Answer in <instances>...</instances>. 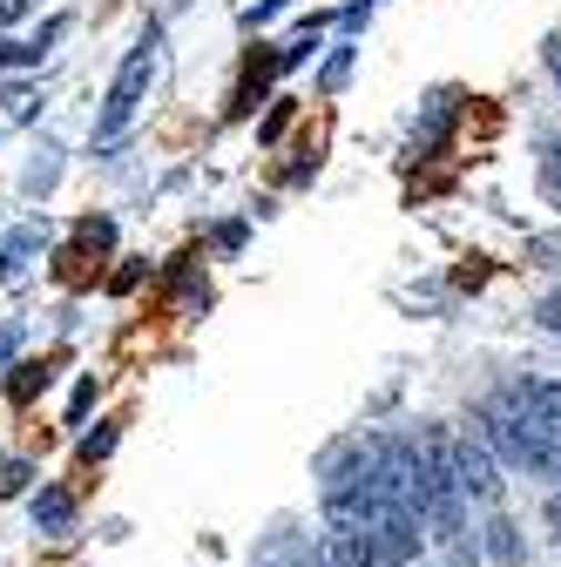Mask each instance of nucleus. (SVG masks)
I'll use <instances>...</instances> for the list:
<instances>
[{
	"mask_svg": "<svg viewBox=\"0 0 561 567\" xmlns=\"http://www.w3.org/2000/svg\"><path fill=\"white\" fill-rule=\"evenodd\" d=\"M473 440L494 453V460H508V466H521V473H541V480H561V446L554 440H541L534 425L508 405V399H487L480 412H473Z\"/></svg>",
	"mask_w": 561,
	"mask_h": 567,
	"instance_id": "obj_1",
	"label": "nucleus"
},
{
	"mask_svg": "<svg viewBox=\"0 0 561 567\" xmlns=\"http://www.w3.org/2000/svg\"><path fill=\"white\" fill-rule=\"evenodd\" d=\"M150 82H156V34H143V41L122 54L115 82H109V102L95 115V150H115V142L129 135V122L143 115V102H150Z\"/></svg>",
	"mask_w": 561,
	"mask_h": 567,
	"instance_id": "obj_2",
	"label": "nucleus"
},
{
	"mask_svg": "<svg viewBox=\"0 0 561 567\" xmlns=\"http://www.w3.org/2000/svg\"><path fill=\"white\" fill-rule=\"evenodd\" d=\"M501 399L534 425L541 440H554V446H561V379H521V385H508Z\"/></svg>",
	"mask_w": 561,
	"mask_h": 567,
	"instance_id": "obj_3",
	"label": "nucleus"
},
{
	"mask_svg": "<svg viewBox=\"0 0 561 567\" xmlns=\"http://www.w3.org/2000/svg\"><path fill=\"white\" fill-rule=\"evenodd\" d=\"M305 560H312V540L292 534V527H285V534H271V540L257 547V567H305Z\"/></svg>",
	"mask_w": 561,
	"mask_h": 567,
	"instance_id": "obj_4",
	"label": "nucleus"
},
{
	"mask_svg": "<svg viewBox=\"0 0 561 567\" xmlns=\"http://www.w3.org/2000/svg\"><path fill=\"white\" fill-rule=\"evenodd\" d=\"M68 520H75V501H68L61 486H41L34 493V527H48V534H61Z\"/></svg>",
	"mask_w": 561,
	"mask_h": 567,
	"instance_id": "obj_5",
	"label": "nucleus"
},
{
	"mask_svg": "<svg viewBox=\"0 0 561 567\" xmlns=\"http://www.w3.org/2000/svg\"><path fill=\"white\" fill-rule=\"evenodd\" d=\"M487 554L501 567H521V527L514 520H487Z\"/></svg>",
	"mask_w": 561,
	"mask_h": 567,
	"instance_id": "obj_6",
	"label": "nucleus"
},
{
	"mask_svg": "<svg viewBox=\"0 0 561 567\" xmlns=\"http://www.w3.org/2000/svg\"><path fill=\"white\" fill-rule=\"evenodd\" d=\"M305 567H353V554H345V534L312 540V560H305Z\"/></svg>",
	"mask_w": 561,
	"mask_h": 567,
	"instance_id": "obj_7",
	"label": "nucleus"
},
{
	"mask_svg": "<svg viewBox=\"0 0 561 567\" xmlns=\"http://www.w3.org/2000/svg\"><path fill=\"white\" fill-rule=\"evenodd\" d=\"M41 385H48V372H41V365H14V379H8V399H14V405H28Z\"/></svg>",
	"mask_w": 561,
	"mask_h": 567,
	"instance_id": "obj_8",
	"label": "nucleus"
},
{
	"mask_svg": "<svg viewBox=\"0 0 561 567\" xmlns=\"http://www.w3.org/2000/svg\"><path fill=\"white\" fill-rule=\"evenodd\" d=\"M312 48H318V21H312V28H298V34L285 41V54H277V68H298V61H305Z\"/></svg>",
	"mask_w": 561,
	"mask_h": 567,
	"instance_id": "obj_9",
	"label": "nucleus"
},
{
	"mask_svg": "<svg viewBox=\"0 0 561 567\" xmlns=\"http://www.w3.org/2000/svg\"><path fill=\"white\" fill-rule=\"evenodd\" d=\"M28 480H34L28 460H8V466H0V493H28Z\"/></svg>",
	"mask_w": 561,
	"mask_h": 567,
	"instance_id": "obj_10",
	"label": "nucleus"
},
{
	"mask_svg": "<svg viewBox=\"0 0 561 567\" xmlns=\"http://www.w3.org/2000/svg\"><path fill=\"white\" fill-rule=\"evenodd\" d=\"M75 237H82V244H95V250H109V244H115V224H109V217H89Z\"/></svg>",
	"mask_w": 561,
	"mask_h": 567,
	"instance_id": "obj_11",
	"label": "nucleus"
},
{
	"mask_svg": "<svg viewBox=\"0 0 561 567\" xmlns=\"http://www.w3.org/2000/svg\"><path fill=\"white\" fill-rule=\"evenodd\" d=\"M109 446H115V425H102V433L82 440V460H109Z\"/></svg>",
	"mask_w": 561,
	"mask_h": 567,
	"instance_id": "obj_12",
	"label": "nucleus"
},
{
	"mask_svg": "<svg viewBox=\"0 0 561 567\" xmlns=\"http://www.w3.org/2000/svg\"><path fill=\"white\" fill-rule=\"evenodd\" d=\"M345 68H353V48H332V61H325V89L345 82Z\"/></svg>",
	"mask_w": 561,
	"mask_h": 567,
	"instance_id": "obj_13",
	"label": "nucleus"
},
{
	"mask_svg": "<svg viewBox=\"0 0 561 567\" xmlns=\"http://www.w3.org/2000/svg\"><path fill=\"white\" fill-rule=\"evenodd\" d=\"M541 61H548V75H554V82H561V28H554V34H548V41H541Z\"/></svg>",
	"mask_w": 561,
	"mask_h": 567,
	"instance_id": "obj_14",
	"label": "nucleus"
},
{
	"mask_svg": "<svg viewBox=\"0 0 561 567\" xmlns=\"http://www.w3.org/2000/svg\"><path fill=\"white\" fill-rule=\"evenodd\" d=\"M541 331H554V338H561V291H554V298H541Z\"/></svg>",
	"mask_w": 561,
	"mask_h": 567,
	"instance_id": "obj_15",
	"label": "nucleus"
},
{
	"mask_svg": "<svg viewBox=\"0 0 561 567\" xmlns=\"http://www.w3.org/2000/svg\"><path fill=\"white\" fill-rule=\"evenodd\" d=\"M21 14H28V0H0V28H14Z\"/></svg>",
	"mask_w": 561,
	"mask_h": 567,
	"instance_id": "obj_16",
	"label": "nucleus"
},
{
	"mask_svg": "<svg viewBox=\"0 0 561 567\" xmlns=\"http://www.w3.org/2000/svg\"><path fill=\"white\" fill-rule=\"evenodd\" d=\"M14 344H21V331L8 324V331H0V365H8V359H14Z\"/></svg>",
	"mask_w": 561,
	"mask_h": 567,
	"instance_id": "obj_17",
	"label": "nucleus"
},
{
	"mask_svg": "<svg viewBox=\"0 0 561 567\" xmlns=\"http://www.w3.org/2000/svg\"><path fill=\"white\" fill-rule=\"evenodd\" d=\"M541 169H561V135L548 142V156H541Z\"/></svg>",
	"mask_w": 561,
	"mask_h": 567,
	"instance_id": "obj_18",
	"label": "nucleus"
},
{
	"mask_svg": "<svg viewBox=\"0 0 561 567\" xmlns=\"http://www.w3.org/2000/svg\"><path fill=\"white\" fill-rule=\"evenodd\" d=\"M548 527H554V540H561V493L548 501Z\"/></svg>",
	"mask_w": 561,
	"mask_h": 567,
	"instance_id": "obj_19",
	"label": "nucleus"
},
{
	"mask_svg": "<svg viewBox=\"0 0 561 567\" xmlns=\"http://www.w3.org/2000/svg\"><path fill=\"white\" fill-rule=\"evenodd\" d=\"M554 486H561V480H554Z\"/></svg>",
	"mask_w": 561,
	"mask_h": 567,
	"instance_id": "obj_20",
	"label": "nucleus"
}]
</instances>
